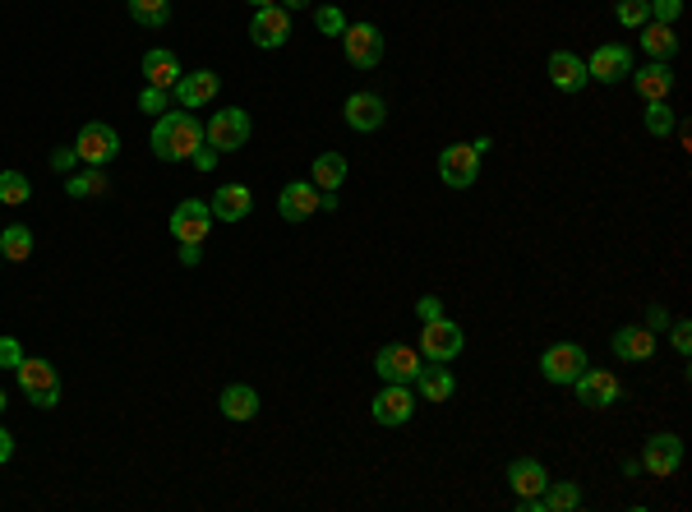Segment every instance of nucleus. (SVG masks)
Here are the masks:
<instances>
[{"mask_svg":"<svg viewBox=\"0 0 692 512\" xmlns=\"http://www.w3.org/2000/svg\"><path fill=\"white\" fill-rule=\"evenodd\" d=\"M148 143H153V153L162 157V162H190L194 148H203V125L190 116V111H162V116L153 120Z\"/></svg>","mask_w":692,"mask_h":512,"instance_id":"f257e3e1","label":"nucleus"},{"mask_svg":"<svg viewBox=\"0 0 692 512\" xmlns=\"http://www.w3.org/2000/svg\"><path fill=\"white\" fill-rule=\"evenodd\" d=\"M250 134H254V125H250V111L245 107H222L203 125V143L217 148V153H240L250 143Z\"/></svg>","mask_w":692,"mask_h":512,"instance_id":"f03ea898","label":"nucleus"},{"mask_svg":"<svg viewBox=\"0 0 692 512\" xmlns=\"http://www.w3.org/2000/svg\"><path fill=\"white\" fill-rule=\"evenodd\" d=\"M19 388H24V397L33 406H42V411H51V406L60 402V374H56V365L51 360H28L24 356V365H19Z\"/></svg>","mask_w":692,"mask_h":512,"instance_id":"7ed1b4c3","label":"nucleus"},{"mask_svg":"<svg viewBox=\"0 0 692 512\" xmlns=\"http://www.w3.org/2000/svg\"><path fill=\"white\" fill-rule=\"evenodd\" d=\"M439 176L448 190H471L480 176V153L476 143H448L439 153Z\"/></svg>","mask_w":692,"mask_h":512,"instance_id":"20e7f679","label":"nucleus"},{"mask_svg":"<svg viewBox=\"0 0 692 512\" xmlns=\"http://www.w3.org/2000/svg\"><path fill=\"white\" fill-rule=\"evenodd\" d=\"M74 153H79V162H88V167H107V162H116V153H120V134L111 130L107 120H88L84 130H79V139H74Z\"/></svg>","mask_w":692,"mask_h":512,"instance_id":"39448f33","label":"nucleus"},{"mask_svg":"<svg viewBox=\"0 0 692 512\" xmlns=\"http://www.w3.org/2000/svg\"><path fill=\"white\" fill-rule=\"evenodd\" d=\"M586 365H591V360H586V346H577V342H559L540 356V374H545L549 383H559V388H573L577 374H582Z\"/></svg>","mask_w":692,"mask_h":512,"instance_id":"423d86ee","label":"nucleus"},{"mask_svg":"<svg viewBox=\"0 0 692 512\" xmlns=\"http://www.w3.org/2000/svg\"><path fill=\"white\" fill-rule=\"evenodd\" d=\"M420 370H425V365H420V351L406 342H388V346H379V356H374V374H379L383 383H416Z\"/></svg>","mask_w":692,"mask_h":512,"instance_id":"0eeeda50","label":"nucleus"},{"mask_svg":"<svg viewBox=\"0 0 692 512\" xmlns=\"http://www.w3.org/2000/svg\"><path fill=\"white\" fill-rule=\"evenodd\" d=\"M462 328H457L453 319H430L425 328H420V356L439 360V365H448L453 356H462Z\"/></svg>","mask_w":692,"mask_h":512,"instance_id":"6e6552de","label":"nucleus"},{"mask_svg":"<svg viewBox=\"0 0 692 512\" xmlns=\"http://www.w3.org/2000/svg\"><path fill=\"white\" fill-rule=\"evenodd\" d=\"M370 416L379 425H406L416 416V397H411V383H383L370 402Z\"/></svg>","mask_w":692,"mask_h":512,"instance_id":"1a4fd4ad","label":"nucleus"},{"mask_svg":"<svg viewBox=\"0 0 692 512\" xmlns=\"http://www.w3.org/2000/svg\"><path fill=\"white\" fill-rule=\"evenodd\" d=\"M342 51L356 70H374L383 60V33L374 24H346L342 33Z\"/></svg>","mask_w":692,"mask_h":512,"instance_id":"9d476101","label":"nucleus"},{"mask_svg":"<svg viewBox=\"0 0 692 512\" xmlns=\"http://www.w3.org/2000/svg\"><path fill=\"white\" fill-rule=\"evenodd\" d=\"M637 462H642L656 480H669L683 466V439H679V434H651Z\"/></svg>","mask_w":692,"mask_h":512,"instance_id":"9b49d317","label":"nucleus"},{"mask_svg":"<svg viewBox=\"0 0 692 512\" xmlns=\"http://www.w3.org/2000/svg\"><path fill=\"white\" fill-rule=\"evenodd\" d=\"M586 74H591L596 84H623V79L633 74V51L619 47V42H605V47L591 51V60H586Z\"/></svg>","mask_w":692,"mask_h":512,"instance_id":"f8f14e48","label":"nucleus"},{"mask_svg":"<svg viewBox=\"0 0 692 512\" xmlns=\"http://www.w3.org/2000/svg\"><path fill=\"white\" fill-rule=\"evenodd\" d=\"M250 37H254V47H263V51L287 47V37H291V10H282V5H263V10H254Z\"/></svg>","mask_w":692,"mask_h":512,"instance_id":"ddd939ff","label":"nucleus"},{"mask_svg":"<svg viewBox=\"0 0 692 512\" xmlns=\"http://www.w3.org/2000/svg\"><path fill=\"white\" fill-rule=\"evenodd\" d=\"M573 388H577V402H582V406H614L623 397L619 374H614V370H591V365L577 374Z\"/></svg>","mask_w":692,"mask_h":512,"instance_id":"4468645a","label":"nucleus"},{"mask_svg":"<svg viewBox=\"0 0 692 512\" xmlns=\"http://www.w3.org/2000/svg\"><path fill=\"white\" fill-rule=\"evenodd\" d=\"M217 88H222V74L194 70V74H180L176 88H171V97L180 102V111H199V107H208V102L217 97Z\"/></svg>","mask_w":692,"mask_h":512,"instance_id":"2eb2a0df","label":"nucleus"},{"mask_svg":"<svg viewBox=\"0 0 692 512\" xmlns=\"http://www.w3.org/2000/svg\"><path fill=\"white\" fill-rule=\"evenodd\" d=\"M277 213H282V222H305V217H314L319 213V185L314 180H291V185H282Z\"/></svg>","mask_w":692,"mask_h":512,"instance_id":"dca6fc26","label":"nucleus"},{"mask_svg":"<svg viewBox=\"0 0 692 512\" xmlns=\"http://www.w3.org/2000/svg\"><path fill=\"white\" fill-rule=\"evenodd\" d=\"M213 231V208L203 199H185V203H176V213H171V236L176 240H199L203 245V236Z\"/></svg>","mask_w":692,"mask_h":512,"instance_id":"f3484780","label":"nucleus"},{"mask_svg":"<svg viewBox=\"0 0 692 512\" xmlns=\"http://www.w3.org/2000/svg\"><path fill=\"white\" fill-rule=\"evenodd\" d=\"M342 116H346V125L356 134H370V130H379L383 120H388V102H383L379 93H351L346 97V107H342Z\"/></svg>","mask_w":692,"mask_h":512,"instance_id":"a211bd4d","label":"nucleus"},{"mask_svg":"<svg viewBox=\"0 0 692 512\" xmlns=\"http://www.w3.org/2000/svg\"><path fill=\"white\" fill-rule=\"evenodd\" d=\"M549 84L559 88V93H582V88L591 84L586 60L573 56V51H554V56H549Z\"/></svg>","mask_w":692,"mask_h":512,"instance_id":"6ab92c4d","label":"nucleus"},{"mask_svg":"<svg viewBox=\"0 0 692 512\" xmlns=\"http://www.w3.org/2000/svg\"><path fill=\"white\" fill-rule=\"evenodd\" d=\"M208 208H213V222H245L254 208V194H250V185H217Z\"/></svg>","mask_w":692,"mask_h":512,"instance_id":"aec40b11","label":"nucleus"},{"mask_svg":"<svg viewBox=\"0 0 692 512\" xmlns=\"http://www.w3.org/2000/svg\"><path fill=\"white\" fill-rule=\"evenodd\" d=\"M508 485H513L517 499H540L545 485H549L545 462H536V457H517V462L508 466Z\"/></svg>","mask_w":692,"mask_h":512,"instance_id":"412c9836","label":"nucleus"},{"mask_svg":"<svg viewBox=\"0 0 692 512\" xmlns=\"http://www.w3.org/2000/svg\"><path fill=\"white\" fill-rule=\"evenodd\" d=\"M614 356L619 360H651L656 356V333L646 328V323H628V328H619L614 333Z\"/></svg>","mask_w":692,"mask_h":512,"instance_id":"4be33fe9","label":"nucleus"},{"mask_svg":"<svg viewBox=\"0 0 692 512\" xmlns=\"http://www.w3.org/2000/svg\"><path fill=\"white\" fill-rule=\"evenodd\" d=\"M633 88L642 93V102H665L669 88H674V70H669V60H651V65L633 70Z\"/></svg>","mask_w":692,"mask_h":512,"instance_id":"5701e85b","label":"nucleus"},{"mask_svg":"<svg viewBox=\"0 0 692 512\" xmlns=\"http://www.w3.org/2000/svg\"><path fill=\"white\" fill-rule=\"evenodd\" d=\"M144 74H148V84H153V88H167V93H171V88H176V79H180L185 70H180L176 51L153 47V51L144 56Z\"/></svg>","mask_w":692,"mask_h":512,"instance_id":"b1692460","label":"nucleus"},{"mask_svg":"<svg viewBox=\"0 0 692 512\" xmlns=\"http://www.w3.org/2000/svg\"><path fill=\"white\" fill-rule=\"evenodd\" d=\"M222 416L227 420H254L259 416V393H254L250 383H231V388H222Z\"/></svg>","mask_w":692,"mask_h":512,"instance_id":"393cba45","label":"nucleus"},{"mask_svg":"<svg viewBox=\"0 0 692 512\" xmlns=\"http://www.w3.org/2000/svg\"><path fill=\"white\" fill-rule=\"evenodd\" d=\"M416 388H420V397H425V402H448V397L457 393V379L443 370L439 360H430V370L416 374Z\"/></svg>","mask_w":692,"mask_h":512,"instance_id":"a878e982","label":"nucleus"},{"mask_svg":"<svg viewBox=\"0 0 692 512\" xmlns=\"http://www.w3.org/2000/svg\"><path fill=\"white\" fill-rule=\"evenodd\" d=\"M642 47L651 60H669L679 51V37H674V24H656V19H646L642 24Z\"/></svg>","mask_w":692,"mask_h":512,"instance_id":"bb28decb","label":"nucleus"},{"mask_svg":"<svg viewBox=\"0 0 692 512\" xmlns=\"http://www.w3.org/2000/svg\"><path fill=\"white\" fill-rule=\"evenodd\" d=\"M111 190V180H107V171L102 167H88V171H79V176H65V194L70 199H97V194H107Z\"/></svg>","mask_w":692,"mask_h":512,"instance_id":"cd10ccee","label":"nucleus"},{"mask_svg":"<svg viewBox=\"0 0 692 512\" xmlns=\"http://www.w3.org/2000/svg\"><path fill=\"white\" fill-rule=\"evenodd\" d=\"M310 180L319 185V190H337L346 180V157L342 153H319L310 167Z\"/></svg>","mask_w":692,"mask_h":512,"instance_id":"c85d7f7f","label":"nucleus"},{"mask_svg":"<svg viewBox=\"0 0 692 512\" xmlns=\"http://www.w3.org/2000/svg\"><path fill=\"white\" fill-rule=\"evenodd\" d=\"M0 254H5L10 263H28V259H33V231L19 227V222L5 227V231H0Z\"/></svg>","mask_w":692,"mask_h":512,"instance_id":"c756f323","label":"nucleus"},{"mask_svg":"<svg viewBox=\"0 0 692 512\" xmlns=\"http://www.w3.org/2000/svg\"><path fill=\"white\" fill-rule=\"evenodd\" d=\"M33 199V185H28L24 171H0V203H10V208H24Z\"/></svg>","mask_w":692,"mask_h":512,"instance_id":"7c9ffc66","label":"nucleus"},{"mask_svg":"<svg viewBox=\"0 0 692 512\" xmlns=\"http://www.w3.org/2000/svg\"><path fill=\"white\" fill-rule=\"evenodd\" d=\"M130 14H134V24L162 28L171 19V0H130Z\"/></svg>","mask_w":692,"mask_h":512,"instance_id":"2f4dec72","label":"nucleus"},{"mask_svg":"<svg viewBox=\"0 0 692 512\" xmlns=\"http://www.w3.org/2000/svg\"><path fill=\"white\" fill-rule=\"evenodd\" d=\"M646 134L651 139H669L674 134V111H669V102H646Z\"/></svg>","mask_w":692,"mask_h":512,"instance_id":"473e14b6","label":"nucleus"},{"mask_svg":"<svg viewBox=\"0 0 692 512\" xmlns=\"http://www.w3.org/2000/svg\"><path fill=\"white\" fill-rule=\"evenodd\" d=\"M314 28H319L323 37H342L346 33V14L337 10V5H319V10H314Z\"/></svg>","mask_w":692,"mask_h":512,"instance_id":"72a5a7b5","label":"nucleus"},{"mask_svg":"<svg viewBox=\"0 0 692 512\" xmlns=\"http://www.w3.org/2000/svg\"><path fill=\"white\" fill-rule=\"evenodd\" d=\"M614 19H619L623 28H642L646 19H651V10H646V0H619V5H614Z\"/></svg>","mask_w":692,"mask_h":512,"instance_id":"f704fd0d","label":"nucleus"},{"mask_svg":"<svg viewBox=\"0 0 692 512\" xmlns=\"http://www.w3.org/2000/svg\"><path fill=\"white\" fill-rule=\"evenodd\" d=\"M646 10H651L656 24H674V19L683 14V0H646Z\"/></svg>","mask_w":692,"mask_h":512,"instance_id":"c9c22d12","label":"nucleus"},{"mask_svg":"<svg viewBox=\"0 0 692 512\" xmlns=\"http://www.w3.org/2000/svg\"><path fill=\"white\" fill-rule=\"evenodd\" d=\"M24 365V346L19 337H0V370H19Z\"/></svg>","mask_w":692,"mask_h":512,"instance_id":"e433bc0d","label":"nucleus"},{"mask_svg":"<svg viewBox=\"0 0 692 512\" xmlns=\"http://www.w3.org/2000/svg\"><path fill=\"white\" fill-rule=\"evenodd\" d=\"M167 102H171L167 88H153V84H148L144 93H139V111H153V116H162V111H167Z\"/></svg>","mask_w":692,"mask_h":512,"instance_id":"4c0bfd02","label":"nucleus"},{"mask_svg":"<svg viewBox=\"0 0 692 512\" xmlns=\"http://www.w3.org/2000/svg\"><path fill=\"white\" fill-rule=\"evenodd\" d=\"M669 342H674V351H679V356H688V351H692V323L688 319L674 323V328H669Z\"/></svg>","mask_w":692,"mask_h":512,"instance_id":"58836bf2","label":"nucleus"},{"mask_svg":"<svg viewBox=\"0 0 692 512\" xmlns=\"http://www.w3.org/2000/svg\"><path fill=\"white\" fill-rule=\"evenodd\" d=\"M416 314H420V323H430V319H443V300H439V296H420Z\"/></svg>","mask_w":692,"mask_h":512,"instance_id":"ea45409f","label":"nucleus"},{"mask_svg":"<svg viewBox=\"0 0 692 512\" xmlns=\"http://www.w3.org/2000/svg\"><path fill=\"white\" fill-rule=\"evenodd\" d=\"M217 157H222V153L203 143V148H194V157H190V162H194V167H199V171H213V167H217Z\"/></svg>","mask_w":692,"mask_h":512,"instance_id":"a19ab883","label":"nucleus"},{"mask_svg":"<svg viewBox=\"0 0 692 512\" xmlns=\"http://www.w3.org/2000/svg\"><path fill=\"white\" fill-rule=\"evenodd\" d=\"M180 263H185V268L203 263V245H199V240H180Z\"/></svg>","mask_w":692,"mask_h":512,"instance_id":"79ce46f5","label":"nucleus"},{"mask_svg":"<svg viewBox=\"0 0 692 512\" xmlns=\"http://www.w3.org/2000/svg\"><path fill=\"white\" fill-rule=\"evenodd\" d=\"M74 157H79L74 148H56V153H51V167H56V171H70V167H74Z\"/></svg>","mask_w":692,"mask_h":512,"instance_id":"37998d69","label":"nucleus"},{"mask_svg":"<svg viewBox=\"0 0 692 512\" xmlns=\"http://www.w3.org/2000/svg\"><path fill=\"white\" fill-rule=\"evenodd\" d=\"M14 457V439H10V429L0 425V462H10Z\"/></svg>","mask_w":692,"mask_h":512,"instance_id":"c03bdc74","label":"nucleus"},{"mask_svg":"<svg viewBox=\"0 0 692 512\" xmlns=\"http://www.w3.org/2000/svg\"><path fill=\"white\" fill-rule=\"evenodd\" d=\"M665 323H669V319H665V310H651V323H646V328L656 333V328H665Z\"/></svg>","mask_w":692,"mask_h":512,"instance_id":"a18cd8bd","label":"nucleus"},{"mask_svg":"<svg viewBox=\"0 0 692 512\" xmlns=\"http://www.w3.org/2000/svg\"><path fill=\"white\" fill-rule=\"evenodd\" d=\"M277 5H282V10H305L310 0H277Z\"/></svg>","mask_w":692,"mask_h":512,"instance_id":"49530a36","label":"nucleus"},{"mask_svg":"<svg viewBox=\"0 0 692 512\" xmlns=\"http://www.w3.org/2000/svg\"><path fill=\"white\" fill-rule=\"evenodd\" d=\"M5 406H10V397H5V388H0V416H5Z\"/></svg>","mask_w":692,"mask_h":512,"instance_id":"de8ad7c7","label":"nucleus"},{"mask_svg":"<svg viewBox=\"0 0 692 512\" xmlns=\"http://www.w3.org/2000/svg\"><path fill=\"white\" fill-rule=\"evenodd\" d=\"M250 5H254V10H263V5H277V0H250Z\"/></svg>","mask_w":692,"mask_h":512,"instance_id":"09e8293b","label":"nucleus"},{"mask_svg":"<svg viewBox=\"0 0 692 512\" xmlns=\"http://www.w3.org/2000/svg\"><path fill=\"white\" fill-rule=\"evenodd\" d=\"M0 259H5V254H0Z\"/></svg>","mask_w":692,"mask_h":512,"instance_id":"8fccbe9b","label":"nucleus"}]
</instances>
